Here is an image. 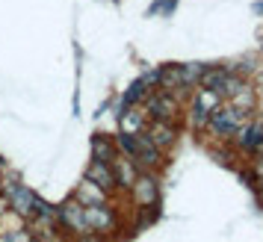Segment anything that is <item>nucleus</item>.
I'll return each mask as SVG.
<instances>
[{"instance_id":"obj_1","label":"nucleus","mask_w":263,"mask_h":242,"mask_svg":"<svg viewBox=\"0 0 263 242\" xmlns=\"http://www.w3.org/2000/svg\"><path fill=\"white\" fill-rule=\"evenodd\" d=\"M116 148H121L139 171H154L163 166V151L151 145V139L145 133H121Z\"/></svg>"},{"instance_id":"obj_2","label":"nucleus","mask_w":263,"mask_h":242,"mask_svg":"<svg viewBox=\"0 0 263 242\" xmlns=\"http://www.w3.org/2000/svg\"><path fill=\"white\" fill-rule=\"evenodd\" d=\"M246 124H249V112L246 109H237V107H222V109L216 107L210 112V121H207V127L216 136H234Z\"/></svg>"},{"instance_id":"obj_3","label":"nucleus","mask_w":263,"mask_h":242,"mask_svg":"<svg viewBox=\"0 0 263 242\" xmlns=\"http://www.w3.org/2000/svg\"><path fill=\"white\" fill-rule=\"evenodd\" d=\"M222 104V97L216 95L213 89H198L195 92V104H192V127L195 130H204L207 127V121H210V112Z\"/></svg>"},{"instance_id":"obj_4","label":"nucleus","mask_w":263,"mask_h":242,"mask_svg":"<svg viewBox=\"0 0 263 242\" xmlns=\"http://www.w3.org/2000/svg\"><path fill=\"white\" fill-rule=\"evenodd\" d=\"M83 216H86L89 230H95V233H109V230H116V213H112L107 204L83 207Z\"/></svg>"},{"instance_id":"obj_5","label":"nucleus","mask_w":263,"mask_h":242,"mask_svg":"<svg viewBox=\"0 0 263 242\" xmlns=\"http://www.w3.org/2000/svg\"><path fill=\"white\" fill-rule=\"evenodd\" d=\"M148 139H151V145L154 148H160V151H168V148L175 145V139H178V130H175V124L172 121H160V118H154L148 127L142 130Z\"/></svg>"},{"instance_id":"obj_6","label":"nucleus","mask_w":263,"mask_h":242,"mask_svg":"<svg viewBox=\"0 0 263 242\" xmlns=\"http://www.w3.org/2000/svg\"><path fill=\"white\" fill-rule=\"evenodd\" d=\"M3 195L9 201V210H15L18 216H24V218H33V192L27 186L9 183V186H3Z\"/></svg>"},{"instance_id":"obj_7","label":"nucleus","mask_w":263,"mask_h":242,"mask_svg":"<svg viewBox=\"0 0 263 242\" xmlns=\"http://www.w3.org/2000/svg\"><path fill=\"white\" fill-rule=\"evenodd\" d=\"M148 115L160 121H175L178 115V100L172 97V92H157L148 97Z\"/></svg>"},{"instance_id":"obj_8","label":"nucleus","mask_w":263,"mask_h":242,"mask_svg":"<svg viewBox=\"0 0 263 242\" xmlns=\"http://www.w3.org/2000/svg\"><path fill=\"white\" fill-rule=\"evenodd\" d=\"M57 216H60L62 225H65L68 230H74L77 236L89 230V225H86V216H83V204H80V201H68V204H62L60 210H57Z\"/></svg>"},{"instance_id":"obj_9","label":"nucleus","mask_w":263,"mask_h":242,"mask_svg":"<svg viewBox=\"0 0 263 242\" xmlns=\"http://www.w3.org/2000/svg\"><path fill=\"white\" fill-rule=\"evenodd\" d=\"M237 145L254 154H263V121H249L246 127H239L237 133Z\"/></svg>"},{"instance_id":"obj_10","label":"nucleus","mask_w":263,"mask_h":242,"mask_svg":"<svg viewBox=\"0 0 263 242\" xmlns=\"http://www.w3.org/2000/svg\"><path fill=\"white\" fill-rule=\"evenodd\" d=\"M133 201L139 207H154L157 198H160V189H157V180L154 177H148V174H139L136 180H133Z\"/></svg>"},{"instance_id":"obj_11","label":"nucleus","mask_w":263,"mask_h":242,"mask_svg":"<svg viewBox=\"0 0 263 242\" xmlns=\"http://www.w3.org/2000/svg\"><path fill=\"white\" fill-rule=\"evenodd\" d=\"M86 180H92L101 189H112L116 186V174H112V166L109 163H101V159H92L89 169H86Z\"/></svg>"},{"instance_id":"obj_12","label":"nucleus","mask_w":263,"mask_h":242,"mask_svg":"<svg viewBox=\"0 0 263 242\" xmlns=\"http://www.w3.org/2000/svg\"><path fill=\"white\" fill-rule=\"evenodd\" d=\"M145 121H148V112H142L139 104H127L121 112V133H142Z\"/></svg>"},{"instance_id":"obj_13","label":"nucleus","mask_w":263,"mask_h":242,"mask_svg":"<svg viewBox=\"0 0 263 242\" xmlns=\"http://www.w3.org/2000/svg\"><path fill=\"white\" fill-rule=\"evenodd\" d=\"M112 174H116V186H124V189H130L133 180L139 177V169L130 163V157H116L112 163Z\"/></svg>"},{"instance_id":"obj_14","label":"nucleus","mask_w":263,"mask_h":242,"mask_svg":"<svg viewBox=\"0 0 263 242\" xmlns=\"http://www.w3.org/2000/svg\"><path fill=\"white\" fill-rule=\"evenodd\" d=\"M77 201L83 207H89V204H104V189L101 186H95L92 180H86L80 189H77Z\"/></svg>"},{"instance_id":"obj_15","label":"nucleus","mask_w":263,"mask_h":242,"mask_svg":"<svg viewBox=\"0 0 263 242\" xmlns=\"http://www.w3.org/2000/svg\"><path fill=\"white\" fill-rule=\"evenodd\" d=\"M92 151H95V159H101V163H112V159L119 157L116 154V145L109 142L107 136H98L95 142H92Z\"/></svg>"},{"instance_id":"obj_16","label":"nucleus","mask_w":263,"mask_h":242,"mask_svg":"<svg viewBox=\"0 0 263 242\" xmlns=\"http://www.w3.org/2000/svg\"><path fill=\"white\" fill-rule=\"evenodd\" d=\"M228 77V71H222V68H204L201 77H198V83L204 86V89H213V92H219V86H222V80Z\"/></svg>"},{"instance_id":"obj_17","label":"nucleus","mask_w":263,"mask_h":242,"mask_svg":"<svg viewBox=\"0 0 263 242\" xmlns=\"http://www.w3.org/2000/svg\"><path fill=\"white\" fill-rule=\"evenodd\" d=\"M145 95H148V86H145L142 80H136V83L127 89V95H124V107H127V104H139Z\"/></svg>"},{"instance_id":"obj_18","label":"nucleus","mask_w":263,"mask_h":242,"mask_svg":"<svg viewBox=\"0 0 263 242\" xmlns=\"http://www.w3.org/2000/svg\"><path fill=\"white\" fill-rule=\"evenodd\" d=\"M204 71V65H180V74H183V86H192V83H198V77H201Z\"/></svg>"},{"instance_id":"obj_19","label":"nucleus","mask_w":263,"mask_h":242,"mask_svg":"<svg viewBox=\"0 0 263 242\" xmlns=\"http://www.w3.org/2000/svg\"><path fill=\"white\" fill-rule=\"evenodd\" d=\"M0 242H30V233L24 228L21 230H9V233H0Z\"/></svg>"},{"instance_id":"obj_20","label":"nucleus","mask_w":263,"mask_h":242,"mask_svg":"<svg viewBox=\"0 0 263 242\" xmlns=\"http://www.w3.org/2000/svg\"><path fill=\"white\" fill-rule=\"evenodd\" d=\"M142 83L145 86H160V68H154V71H148L142 77Z\"/></svg>"},{"instance_id":"obj_21","label":"nucleus","mask_w":263,"mask_h":242,"mask_svg":"<svg viewBox=\"0 0 263 242\" xmlns=\"http://www.w3.org/2000/svg\"><path fill=\"white\" fill-rule=\"evenodd\" d=\"M80 242H101V233H95V230H86V233H80Z\"/></svg>"},{"instance_id":"obj_22","label":"nucleus","mask_w":263,"mask_h":242,"mask_svg":"<svg viewBox=\"0 0 263 242\" xmlns=\"http://www.w3.org/2000/svg\"><path fill=\"white\" fill-rule=\"evenodd\" d=\"M257 174H263V157L257 159Z\"/></svg>"},{"instance_id":"obj_23","label":"nucleus","mask_w":263,"mask_h":242,"mask_svg":"<svg viewBox=\"0 0 263 242\" xmlns=\"http://www.w3.org/2000/svg\"><path fill=\"white\" fill-rule=\"evenodd\" d=\"M3 186H6V183H3V180H0V195H3Z\"/></svg>"},{"instance_id":"obj_24","label":"nucleus","mask_w":263,"mask_h":242,"mask_svg":"<svg viewBox=\"0 0 263 242\" xmlns=\"http://www.w3.org/2000/svg\"><path fill=\"white\" fill-rule=\"evenodd\" d=\"M0 171H3V159H0Z\"/></svg>"}]
</instances>
